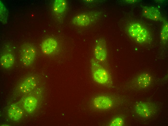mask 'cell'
Instances as JSON below:
<instances>
[{
    "mask_svg": "<svg viewBox=\"0 0 168 126\" xmlns=\"http://www.w3.org/2000/svg\"><path fill=\"white\" fill-rule=\"evenodd\" d=\"M127 30L131 37L139 43H147L151 39L149 32L139 23L134 22L131 23L128 25Z\"/></svg>",
    "mask_w": 168,
    "mask_h": 126,
    "instance_id": "obj_1",
    "label": "cell"
},
{
    "mask_svg": "<svg viewBox=\"0 0 168 126\" xmlns=\"http://www.w3.org/2000/svg\"><path fill=\"white\" fill-rule=\"evenodd\" d=\"M91 63L92 75L94 80L101 84L107 83L109 80L110 76L106 70L94 59L91 60Z\"/></svg>",
    "mask_w": 168,
    "mask_h": 126,
    "instance_id": "obj_2",
    "label": "cell"
},
{
    "mask_svg": "<svg viewBox=\"0 0 168 126\" xmlns=\"http://www.w3.org/2000/svg\"><path fill=\"white\" fill-rule=\"evenodd\" d=\"M35 49L32 45L25 43L21 46L20 50L21 61L25 66L31 65L34 62L36 56Z\"/></svg>",
    "mask_w": 168,
    "mask_h": 126,
    "instance_id": "obj_3",
    "label": "cell"
},
{
    "mask_svg": "<svg viewBox=\"0 0 168 126\" xmlns=\"http://www.w3.org/2000/svg\"><path fill=\"white\" fill-rule=\"evenodd\" d=\"M95 58L100 61L106 59L107 55V50L106 43L103 39H100L96 42L94 50Z\"/></svg>",
    "mask_w": 168,
    "mask_h": 126,
    "instance_id": "obj_4",
    "label": "cell"
},
{
    "mask_svg": "<svg viewBox=\"0 0 168 126\" xmlns=\"http://www.w3.org/2000/svg\"><path fill=\"white\" fill-rule=\"evenodd\" d=\"M142 14L145 18L151 20L158 21L163 20L160 11L156 7L144 6L142 8Z\"/></svg>",
    "mask_w": 168,
    "mask_h": 126,
    "instance_id": "obj_5",
    "label": "cell"
},
{
    "mask_svg": "<svg viewBox=\"0 0 168 126\" xmlns=\"http://www.w3.org/2000/svg\"><path fill=\"white\" fill-rule=\"evenodd\" d=\"M93 104L94 107L99 109H107L111 108L113 102L109 97L104 95L96 96L93 99Z\"/></svg>",
    "mask_w": 168,
    "mask_h": 126,
    "instance_id": "obj_6",
    "label": "cell"
},
{
    "mask_svg": "<svg viewBox=\"0 0 168 126\" xmlns=\"http://www.w3.org/2000/svg\"><path fill=\"white\" fill-rule=\"evenodd\" d=\"M135 111L139 116L147 118L153 114V107L149 104L145 102H140L136 104L134 108Z\"/></svg>",
    "mask_w": 168,
    "mask_h": 126,
    "instance_id": "obj_7",
    "label": "cell"
},
{
    "mask_svg": "<svg viewBox=\"0 0 168 126\" xmlns=\"http://www.w3.org/2000/svg\"><path fill=\"white\" fill-rule=\"evenodd\" d=\"M95 18L93 15L83 13L75 16L73 19V24L80 26H85L90 24Z\"/></svg>",
    "mask_w": 168,
    "mask_h": 126,
    "instance_id": "obj_8",
    "label": "cell"
},
{
    "mask_svg": "<svg viewBox=\"0 0 168 126\" xmlns=\"http://www.w3.org/2000/svg\"><path fill=\"white\" fill-rule=\"evenodd\" d=\"M134 83L140 88H144L150 86L152 81L151 75L147 73H141L138 75L134 80Z\"/></svg>",
    "mask_w": 168,
    "mask_h": 126,
    "instance_id": "obj_9",
    "label": "cell"
},
{
    "mask_svg": "<svg viewBox=\"0 0 168 126\" xmlns=\"http://www.w3.org/2000/svg\"><path fill=\"white\" fill-rule=\"evenodd\" d=\"M57 43L56 40L52 38H49L42 43L41 49L43 53L46 55H49L53 53L56 48Z\"/></svg>",
    "mask_w": 168,
    "mask_h": 126,
    "instance_id": "obj_10",
    "label": "cell"
},
{
    "mask_svg": "<svg viewBox=\"0 0 168 126\" xmlns=\"http://www.w3.org/2000/svg\"><path fill=\"white\" fill-rule=\"evenodd\" d=\"M36 85L35 79L33 77H29L23 80L20 85V90L23 93H27L33 90Z\"/></svg>",
    "mask_w": 168,
    "mask_h": 126,
    "instance_id": "obj_11",
    "label": "cell"
},
{
    "mask_svg": "<svg viewBox=\"0 0 168 126\" xmlns=\"http://www.w3.org/2000/svg\"><path fill=\"white\" fill-rule=\"evenodd\" d=\"M8 113L9 118L14 121L20 119L23 114L21 109L15 105H12L10 106L8 109Z\"/></svg>",
    "mask_w": 168,
    "mask_h": 126,
    "instance_id": "obj_12",
    "label": "cell"
},
{
    "mask_svg": "<svg viewBox=\"0 0 168 126\" xmlns=\"http://www.w3.org/2000/svg\"><path fill=\"white\" fill-rule=\"evenodd\" d=\"M37 100L34 97L29 96L26 97L24 101V106L25 110L28 113L33 112L36 108Z\"/></svg>",
    "mask_w": 168,
    "mask_h": 126,
    "instance_id": "obj_13",
    "label": "cell"
},
{
    "mask_svg": "<svg viewBox=\"0 0 168 126\" xmlns=\"http://www.w3.org/2000/svg\"><path fill=\"white\" fill-rule=\"evenodd\" d=\"M14 62V57L11 54L7 53L4 54L0 58V65L5 68H10L13 65Z\"/></svg>",
    "mask_w": 168,
    "mask_h": 126,
    "instance_id": "obj_14",
    "label": "cell"
},
{
    "mask_svg": "<svg viewBox=\"0 0 168 126\" xmlns=\"http://www.w3.org/2000/svg\"><path fill=\"white\" fill-rule=\"evenodd\" d=\"M66 2L64 0H56L54 3L53 9L56 13L60 14L65 10L66 7Z\"/></svg>",
    "mask_w": 168,
    "mask_h": 126,
    "instance_id": "obj_15",
    "label": "cell"
},
{
    "mask_svg": "<svg viewBox=\"0 0 168 126\" xmlns=\"http://www.w3.org/2000/svg\"><path fill=\"white\" fill-rule=\"evenodd\" d=\"M161 38L164 42L167 41L168 38V24L167 23H165L162 28L160 33Z\"/></svg>",
    "mask_w": 168,
    "mask_h": 126,
    "instance_id": "obj_16",
    "label": "cell"
},
{
    "mask_svg": "<svg viewBox=\"0 0 168 126\" xmlns=\"http://www.w3.org/2000/svg\"><path fill=\"white\" fill-rule=\"evenodd\" d=\"M5 7L2 3H0V19L2 22L5 23L7 20V14Z\"/></svg>",
    "mask_w": 168,
    "mask_h": 126,
    "instance_id": "obj_17",
    "label": "cell"
},
{
    "mask_svg": "<svg viewBox=\"0 0 168 126\" xmlns=\"http://www.w3.org/2000/svg\"><path fill=\"white\" fill-rule=\"evenodd\" d=\"M124 124L123 119L120 117H117L113 119L111 122L110 126H122Z\"/></svg>",
    "mask_w": 168,
    "mask_h": 126,
    "instance_id": "obj_18",
    "label": "cell"
},
{
    "mask_svg": "<svg viewBox=\"0 0 168 126\" xmlns=\"http://www.w3.org/2000/svg\"><path fill=\"white\" fill-rule=\"evenodd\" d=\"M126 1L130 3H134L138 1L137 0H127Z\"/></svg>",
    "mask_w": 168,
    "mask_h": 126,
    "instance_id": "obj_19",
    "label": "cell"
}]
</instances>
